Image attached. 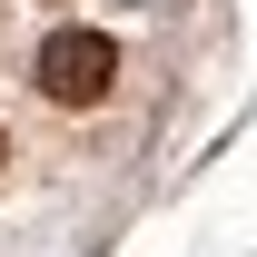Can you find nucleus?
I'll return each mask as SVG.
<instances>
[{"instance_id": "f257e3e1", "label": "nucleus", "mask_w": 257, "mask_h": 257, "mask_svg": "<svg viewBox=\"0 0 257 257\" xmlns=\"http://www.w3.org/2000/svg\"><path fill=\"white\" fill-rule=\"evenodd\" d=\"M40 89L60 99V109H99V99L119 89V40H99V30H50V40H40Z\"/></svg>"}, {"instance_id": "f03ea898", "label": "nucleus", "mask_w": 257, "mask_h": 257, "mask_svg": "<svg viewBox=\"0 0 257 257\" xmlns=\"http://www.w3.org/2000/svg\"><path fill=\"white\" fill-rule=\"evenodd\" d=\"M0 159H10V139H0Z\"/></svg>"}]
</instances>
